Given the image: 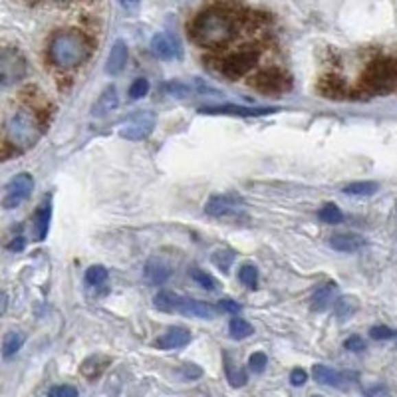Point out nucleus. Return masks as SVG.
<instances>
[{"label": "nucleus", "mask_w": 397, "mask_h": 397, "mask_svg": "<svg viewBox=\"0 0 397 397\" xmlns=\"http://www.w3.org/2000/svg\"><path fill=\"white\" fill-rule=\"evenodd\" d=\"M189 34L193 38V42L203 48H220L235 38V20L231 14L218 8H211L201 12L197 19L193 20V24L189 26Z\"/></svg>", "instance_id": "1"}, {"label": "nucleus", "mask_w": 397, "mask_h": 397, "mask_svg": "<svg viewBox=\"0 0 397 397\" xmlns=\"http://www.w3.org/2000/svg\"><path fill=\"white\" fill-rule=\"evenodd\" d=\"M42 122L34 109H16L4 124V147H12L14 153L28 151L42 137Z\"/></svg>", "instance_id": "2"}, {"label": "nucleus", "mask_w": 397, "mask_h": 397, "mask_svg": "<svg viewBox=\"0 0 397 397\" xmlns=\"http://www.w3.org/2000/svg\"><path fill=\"white\" fill-rule=\"evenodd\" d=\"M91 44L88 38L80 32H58L50 40L48 46V58L60 70H70L80 66L82 62L88 60L90 56Z\"/></svg>", "instance_id": "3"}, {"label": "nucleus", "mask_w": 397, "mask_h": 397, "mask_svg": "<svg viewBox=\"0 0 397 397\" xmlns=\"http://www.w3.org/2000/svg\"><path fill=\"white\" fill-rule=\"evenodd\" d=\"M361 86L370 93H383L397 86V62L394 60H378L367 66L361 76Z\"/></svg>", "instance_id": "4"}, {"label": "nucleus", "mask_w": 397, "mask_h": 397, "mask_svg": "<svg viewBox=\"0 0 397 397\" xmlns=\"http://www.w3.org/2000/svg\"><path fill=\"white\" fill-rule=\"evenodd\" d=\"M26 76V60L16 48H4L0 54V80L2 86L8 88Z\"/></svg>", "instance_id": "5"}, {"label": "nucleus", "mask_w": 397, "mask_h": 397, "mask_svg": "<svg viewBox=\"0 0 397 397\" xmlns=\"http://www.w3.org/2000/svg\"><path fill=\"white\" fill-rule=\"evenodd\" d=\"M34 189V179L30 173H19L16 177L8 181L6 189H4V197H2V207L4 209H16L26 198L32 195Z\"/></svg>", "instance_id": "6"}, {"label": "nucleus", "mask_w": 397, "mask_h": 397, "mask_svg": "<svg viewBox=\"0 0 397 397\" xmlns=\"http://www.w3.org/2000/svg\"><path fill=\"white\" fill-rule=\"evenodd\" d=\"M245 211V203L238 195L225 193V195H213L205 205V213L217 218L238 217Z\"/></svg>", "instance_id": "7"}, {"label": "nucleus", "mask_w": 397, "mask_h": 397, "mask_svg": "<svg viewBox=\"0 0 397 397\" xmlns=\"http://www.w3.org/2000/svg\"><path fill=\"white\" fill-rule=\"evenodd\" d=\"M251 86L254 90L262 91V93H282L290 90V80L286 73L278 68H266L254 73L251 80Z\"/></svg>", "instance_id": "8"}, {"label": "nucleus", "mask_w": 397, "mask_h": 397, "mask_svg": "<svg viewBox=\"0 0 397 397\" xmlns=\"http://www.w3.org/2000/svg\"><path fill=\"white\" fill-rule=\"evenodd\" d=\"M256 62H258L256 50H240V52L229 56L227 60L220 62V72L231 80H236V78H242L251 72L256 66Z\"/></svg>", "instance_id": "9"}, {"label": "nucleus", "mask_w": 397, "mask_h": 397, "mask_svg": "<svg viewBox=\"0 0 397 397\" xmlns=\"http://www.w3.org/2000/svg\"><path fill=\"white\" fill-rule=\"evenodd\" d=\"M153 127H155V115L151 111H141V113L127 120L120 129V135L129 141H141L151 135Z\"/></svg>", "instance_id": "10"}, {"label": "nucleus", "mask_w": 397, "mask_h": 397, "mask_svg": "<svg viewBox=\"0 0 397 397\" xmlns=\"http://www.w3.org/2000/svg\"><path fill=\"white\" fill-rule=\"evenodd\" d=\"M151 50L153 54L161 60H175V58H181L183 56V50H181V42L175 36L171 34H155L151 38Z\"/></svg>", "instance_id": "11"}, {"label": "nucleus", "mask_w": 397, "mask_h": 397, "mask_svg": "<svg viewBox=\"0 0 397 397\" xmlns=\"http://www.w3.org/2000/svg\"><path fill=\"white\" fill-rule=\"evenodd\" d=\"M278 111L276 108H247V106H217V108H203L201 113L209 115H240V117H258Z\"/></svg>", "instance_id": "12"}, {"label": "nucleus", "mask_w": 397, "mask_h": 397, "mask_svg": "<svg viewBox=\"0 0 397 397\" xmlns=\"http://www.w3.org/2000/svg\"><path fill=\"white\" fill-rule=\"evenodd\" d=\"M189 342H191V332L187 328L175 326V328H169L165 334H161L155 345L159 350H179V348H185Z\"/></svg>", "instance_id": "13"}, {"label": "nucleus", "mask_w": 397, "mask_h": 397, "mask_svg": "<svg viewBox=\"0 0 397 397\" xmlns=\"http://www.w3.org/2000/svg\"><path fill=\"white\" fill-rule=\"evenodd\" d=\"M177 312H179V314H185V316H193V318L211 320V318H215L217 308L211 306V304H207V302L195 300V298H183V296H181Z\"/></svg>", "instance_id": "14"}, {"label": "nucleus", "mask_w": 397, "mask_h": 397, "mask_svg": "<svg viewBox=\"0 0 397 397\" xmlns=\"http://www.w3.org/2000/svg\"><path fill=\"white\" fill-rule=\"evenodd\" d=\"M117 106H120L117 90H115V86H108L106 90L102 91V95L98 98V102L93 104L91 115H95V117H106L111 111H115Z\"/></svg>", "instance_id": "15"}, {"label": "nucleus", "mask_w": 397, "mask_h": 397, "mask_svg": "<svg viewBox=\"0 0 397 397\" xmlns=\"http://www.w3.org/2000/svg\"><path fill=\"white\" fill-rule=\"evenodd\" d=\"M50 218H52V201L46 197L38 205L36 213H34V236L36 240H44L50 229Z\"/></svg>", "instance_id": "16"}, {"label": "nucleus", "mask_w": 397, "mask_h": 397, "mask_svg": "<svg viewBox=\"0 0 397 397\" xmlns=\"http://www.w3.org/2000/svg\"><path fill=\"white\" fill-rule=\"evenodd\" d=\"M127 58H129V52H127V44L124 40H117L111 50H109L108 56V64H106V72L109 76H117V73L124 72L127 64Z\"/></svg>", "instance_id": "17"}, {"label": "nucleus", "mask_w": 397, "mask_h": 397, "mask_svg": "<svg viewBox=\"0 0 397 397\" xmlns=\"http://www.w3.org/2000/svg\"><path fill=\"white\" fill-rule=\"evenodd\" d=\"M338 286L334 282H328L324 286L314 290L312 298H310V308L312 312H324L326 308H330L334 304V296H336Z\"/></svg>", "instance_id": "18"}, {"label": "nucleus", "mask_w": 397, "mask_h": 397, "mask_svg": "<svg viewBox=\"0 0 397 397\" xmlns=\"http://www.w3.org/2000/svg\"><path fill=\"white\" fill-rule=\"evenodd\" d=\"M365 245V240L358 235H350V233H343V235H334L330 238V247L338 253H356L360 251L361 247Z\"/></svg>", "instance_id": "19"}, {"label": "nucleus", "mask_w": 397, "mask_h": 397, "mask_svg": "<svg viewBox=\"0 0 397 397\" xmlns=\"http://www.w3.org/2000/svg\"><path fill=\"white\" fill-rule=\"evenodd\" d=\"M314 378H316V381H318V383H322V385L342 387L343 381H348V378H350V376L340 374V372H336V370H332V367H328V365L318 363V365H314Z\"/></svg>", "instance_id": "20"}, {"label": "nucleus", "mask_w": 397, "mask_h": 397, "mask_svg": "<svg viewBox=\"0 0 397 397\" xmlns=\"http://www.w3.org/2000/svg\"><path fill=\"white\" fill-rule=\"evenodd\" d=\"M145 278H147V282L149 284H153V286H163L165 282H167V278H169V266H165L161 260H149L147 264H145Z\"/></svg>", "instance_id": "21"}, {"label": "nucleus", "mask_w": 397, "mask_h": 397, "mask_svg": "<svg viewBox=\"0 0 397 397\" xmlns=\"http://www.w3.org/2000/svg\"><path fill=\"white\" fill-rule=\"evenodd\" d=\"M109 365V360L106 356H90L88 360H84L82 363V376L88 379H95L100 378L104 372H106V367Z\"/></svg>", "instance_id": "22"}, {"label": "nucleus", "mask_w": 397, "mask_h": 397, "mask_svg": "<svg viewBox=\"0 0 397 397\" xmlns=\"http://www.w3.org/2000/svg\"><path fill=\"white\" fill-rule=\"evenodd\" d=\"M24 345V334L20 332H8L2 340V358L10 360L12 356H16Z\"/></svg>", "instance_id": "23"}, {"label": "nucleus", "mask_w": 397, "mask_h": 397, "mask_svg": "<svg viewBox=\"0 0 397 397\" xmlns=\"http://www.w3.org/2000/svg\"><path fill=\"white\" fill-rule=\"evenodd\" d=\"M179 300L181 296L179 294H175V292H169V290H161L157 296H155V308H159L163 312H177V308H179Z\"/></svg>", "instance_id": "24"}, {"label": "nucleus", "mask_w": 397, "mask_h": 397, "mask_svg": "<svg viewBox=\"0 0 397 397\" xmlns=\"http://www.w3.org/2000/svg\"><path fill=\"white\" fill-rule=\"evenodd\" d=\"M379 185L374 181H358V183H350L348 187H343V193L348 195H374L378 193Z\"/></svg>", "instance_id": "25"}, {"label": "nucleus", "mask_w": 397, "mask_h": 397, "mask_svg": "<svg viewBox=\"0 0 397 397\" xmlns=\"http://www.w3.org/2000/svg\"><path fill=\"white\" fill-rule=\"evenodd\" d=\"M229 332H231V338H235V340H245V338L253 336L254 328L249 324L247 320H242V318H233L231 324H229Z\"/></svg>", "instance_id": "26"}, {"label": "nucleus", "mask_w": 397, "mask_h": 397, "mask_svg": "<svg viewBox=\"0 0 397 397\" xmlns=\"http://www.w3.org/2000/svg\"><path fill=\"white\" fill-rule=\"evenodd\" d=\"M225 372H227V379L231 381V385L240 387V385L247 383V374H245L242 370L235 367V363L231 361L229 354H225Z\"/></svg>", "instance_id": "27"}, {"label": "nucleus", "mask_w": 397, "mask_h": 397, "mask_svg": "<svg viewBox=\"0 0 397 397\" xmlns=\"http://www.w3.org/2000/svg\"><path fill=\"white\" fill-rule=\"evenodd\" d=\"M318 217H320L322 223H328V225H338V223H342L343 220V215H342V211H340V207H336L334 203H326L324 207L320 209Z\"/></svg>", "instance_id": "28"}, {"label": "nucleus", "mask_w": 397, "mask_h": 397, "mask_svg": "<svg viewBox=\"0 0 397 397\" xmlns=\"http://www.w3.org/2000/svg\"><path fill=\"white\" fill-rule=\"evenodd\" d=\"M320 91L328 98H340L343 93V84L340 78H324L320 84Z\"/></svg>", "instance_id": "29"}, {"label": "nucleus", "mask_w": 397, "mask_h": 397, "mask_svg": "<svg viewBox=\"0 0 397 397\" xmlns=\"http://www.w3.org/2000/svg\"><path fill=\"white\" fill-rule=\"evenodd\" d=\"M108 280V271L100 264H93L86 271V282L91 286H102Z\"/></svg>", "instance_id": "30"}, {"label": "nucleus", "mask_w": 397, "mask_h": 397, "mask_svg": "<svg viewBox=\"0 0 397 397\" xmlns=\"http://www.w3.org/2000/svg\"><path fill=\"white\" fill-rule=\"evenodd\" d=\"M356 310H358V304H356V300H352V298H340L338 302H334V312L338 314L340 320L350 318Z\"/></svg>", "instance_id": "31"}, {"label": "nucleus", "mask_w": 397, "mask_h": 397, "mask_svg": "<svg viewBox=\"0 0 397 397\" xmlns=\"http://www.w3.org/2000/svg\"><path fill=\"white\" fill-rule=\"evenodd\" d=\"M238 280H240L245 286H249V288H256V282H258V271H256V266H253V264L240 266V271H238Z\"/></svg>", "instance_id": "32"}, {"label": "nucleus", "mask_w": 397, "mask_h": 397, "mask_svg": "<svg viewBox=\"0 0 397 397\" xmlns=\"http://www.w3.org/2000/svg\"><path fill=\"white\" fill-rule=\"evenodd\" d=\"M189 274H191V278L197 282L201 288H205V290L217 288V282H215V278H213L211 274H207L205 271H201V269H191V271H189Z\"/></svg>", "instance_id": "33"}, {"label": "nucleus", "mask_w": 397, "mask_h": 397, "mask_svg": "<svg viewBox=\"0 0 397 397\" xmlns=\"http://www.w3.org/2000/svg\"><path fill=\"white\" fill-rule=\"evenodd\" d=\"M147 91H149V80L137 78V80L131 84V88H129V98H131V100H141L144 95H147Z\"/></svg>", "instance_id": "34"}, {"label": "nucleus", "mask_w": 397, "mask_h": 397, "mask_svg": "<svg viewBox=\"0 0 397 397\" xmlns=\"http://www.w3.org/2000/svg\"><path fill=\"white\" fill-rule=\"evenodd\" d=\"M233 260H235V254L231 253V251H218V253H215V256H213V262L217 264L218 269H223V271H227Z\"/></svg>", "instance_id": "35"}, {"label": "nucleus", "mask_w": 397, "mask_h": 397, "mask_svg": "<svg viewBox=\"0 0 397 397\" xmlns=\"http://www.w3.org/2000/svg\"><path fill=\"white\" fill-rule=\"evenodd\" d=\"M266 363H269V358H266L262 352H256V354L251 356V360H249V365H251V370H253L254 374H262L264 367H266Z\"/></svg>", "instance_id": "36"}, {"label": "nucleus", "mask_w": 397, "mask_h": 397, "mask_svg": "<svg viewBox=\"0 0 397 397\" xmlns=\"http://www.w3.org/2000/svg\"><path fill=\"white\" fill-rule=\"evenodd\" d=\"M370 336L374 340H392V338H396V332L392 328H387V326H374L370 330Z\"/></svg>", "instance_id": "37"}, {"label": "nucleus", "mask_w": 397, "mask_h": 397, "mask_svg": "<svg viewBox=\"0 0 397 397\" xmlns=\"http://www.w3.org/2000/svg\"><path fill=\"white\" fill-rule=\"evenodd\" d=\"M50 397H76L78 396V389L72 387V385H56L48 392Z\"/></svg>", "instance_id": "38"}, {"label": "nucleus", "mask_w": 397, "mask_h": 397, "mask_svg": "<svg viewBox=\"0 0 397 397\" xmlns=\"http://www.w3.org/2000/svg\"><path fill=\"white\" fill-rule=\"evenodd\" d=\"M165 91L167 93H171V95H175V98H185V95H189V86H185V84H179V82H169L167 86H165Z\"/></svg>", "instance_id": "39"}, {"label": "nucleus", "mask_w": 397, "mask_h": 397, "mask_svg": "<svg viewBox=\"0 0 397 397\" xmlns=\"http://www.w3.org/2000/svg\"><path fill=\"white\" fill-rule=\"evenodd\" d=\"M218 310L227 312V314H238L240 312V304L235 302V300H231V298H223V300H218Z\"/></svg>", "instance_id": "40"}, {"label": "nucleus", "mask_w": 397, "mask_h": 397, "mask_svg": "<svg viewBox=\"0 0 397 397\" xmlns=\"http://www.w3.org/2000/svg\"><path fill=\"white\" fill-rule=\"evenodd\" d=\"M343 348L350 350V352H363V350H365V342L361 340L360 336H350V338L343 342Z\"/></svg>", "instance_id": "41"}, {"label": "nucleus", "mask_w": 397, "mask_h": 397, "mask_svg": "<svg viewBox=\"0 0 397 397\" xmlns=\"http://www.w3.org/2000/svg\"><path fill=\"white\" fill-rule=\"evenodd\" d=\"M308 379V374L304 370H300V367H296V370H292V374H290V381H292V385L294 387H300V385H304Z\"/></svg>", "instance_id": "42"}, {"label": "nucleus", "mask_w": 397, "mask_h": 397, "mask_svg": "<svg viewBox=\"0 0 397 397\" xmlns=\"http://www.w3.org/2000/svg\"><path fill=\"white\" fill-rule=\"evenodd\" d=\"M181 374L185 376V379H193V378H198L203 372H201L198 367H195V365H191V363H189V365H185V367L181 370Z\"/></svg>", "instance_id": "43"}, {"label": "nucleus", "mask_w": 397, "mask_h": 397, "mask_svg": "<svg viewBox=\"0 0 397 397\" xmlns=\"http://www.w3.org/2000/svg\"><path fill=\"white\" fill-rule=\"evenodd\" d=\"M8 249H10V251H22V249H24V238L16 236L12 242H8Z\"/></svg>", "instance_id": "44"}, {"label": "nucleus", "mask_w": 397, "mask_h": 397, "mask_svg": "<svg viewBox=\"0 0 397 397\" xmlns=\"http://www.w3.org/2000/svg\"><path fill=\"white\" fill-rule=\"evenodd\" d=\"M124 6H127V8H133V6H137L139 4V0H120Z\"/></svg>", "instance_id": "45"}, {"label": "nucleus", "mask_w": 397, "mask_h": 397, "mask_svg": "<svg viewBox=\"0 0 397 397\" xmlns=\"http://www.w3.org/2000/svg\"><path fill=\"white\" fill-rule=\"evenodd\" d=\"M6 304H8L6 302V294H2V312H6Z\"/></svg>", "instance_id": "46"}, {"label": "nucleus", "mask_w": 397, "mask_h": 397, "mask_svg": "<svg viewBox=\"0 0 397 397\" xmlns=\"http://www.w3.org/2000/svg\"><path fill=\"white\" fill-rule=\"evenodd\" d=\"M54 2H72V0H54Z\"/></svg>", "instance_id": "47"}]
</instances>
